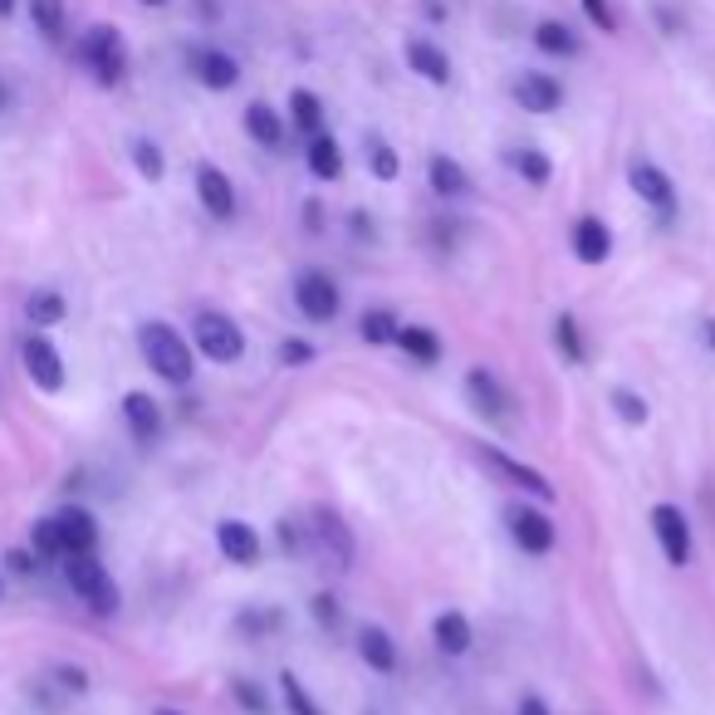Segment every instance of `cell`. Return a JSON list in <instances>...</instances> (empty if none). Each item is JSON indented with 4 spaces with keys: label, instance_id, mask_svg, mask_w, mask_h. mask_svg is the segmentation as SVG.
I'll use <instances>...</instances> for the list:
<instances>
[{
    "label": "cell",
    "instance_id": "1",
    "mask_svg": "<svg viewBox=\"0 0 715 715\" xmlns=\"http://www.w3.org/2000/svg\"><path fill=\"white\" fill-rule=\"evenodd\" d=\"M138 349L147 358V368H153L163 382H172V388H187L192 382V373H196L192 343L182 339L172 324H163V319H147V324L138 329Z\"/></svg>",
    "mask_w": 715,
    "mask_h": 715
},
{
    "label": "cell",
    "instance_id": "2",
    "mask_svg": "<svg viewBox=\"0 0 715 715\" xmlns=\"http://www.w3.org/2000/svg\"><path fill=\"white\" fill-rule=\"evenodd\" d=\"M65 564V584L74 588V598L84 603L89 613H98V618H108V613H118V584H114V574L98 564V554H69V559H59Z\"/></svg>",
    "mask_w": 715,
    "mask_h": 715
},
{
    "label": "cell",
    "instance_id": "3",
    "mask_svg": "<svg viewBox=\"0 0 715 715\" xmlns=\"http://www.w3.org/2000/svg\"><path fill=\"white\" fill-rule=\"evenodd\" d=\"M192 343H196V353L212 358V363H241L245 358L241 324L231 314H221V310H202L192 319Z\"/></svg>",
    "mask_w": 715,
    "mask_h": 715
},
{
    "label": "cell",
    "instance_id": "4",
    "mask_svg": "<svg viewBox=\"0 0 715 715\" xmlns=\"http://www.w3.org/2000/svg\"><path fill=\"white\" fill-rule=\"evenodd\" d=\"M79 55H84V65H89V74L104 84V89L123 84V74H128V49H123V35L114 30V25H94V30L84 35Z\"/></svg>",
    "mask_w": 715,
    "mask_h": 715
},
{
    "label": "cell",
    "instance_id": "5",
    "mask_svg": "<svg viewBox=\"0 0 715 715\" xmlns=\"http://www.w3.org/2000/svg\"><path fill=\"white\" fill-rule=\"evenodd\" d=\"M466 398H471V407L490 427H505V431L515 427V412H510L515 398L505 392V382L490 373V368H471V373H466Z\"/></svg>",
    "mask_w": 715,
    "mask_h": 715
},
{
    "label": "cell",
    "instance_id": "6",
    "mask_svg": "<svg viewBox=\"0 0 715 715\" xmlns=\"http://www.w3.org/2000/svg\"><path fill=\"white\" fill-rule=\"evenodd\" d=\"M294 304H300V314L310 319V324H329V319H339V310H343V294L324 270H304V275L294 280Z\"/></svg>",
    "mask_w": 715,
    "mask_h": 715
},
{
    "label": "cell",
    "instance_id": "7",
    "mask_svg": "<svg viewBox=\"0 0 715 715\" xmlns=\"http://www.w3.org/2000/svg\"><path fill=\"white\" fill-rule=\"evenodd\" d=\"M20 363H25V378H30L40 392L65 388V358H59V349L45 334H25L20 339Z\"/></svg>",
    "mask_w": 715,
    "mask_h": 715
},
{
    "label": "cell",
    "instance_id": "8",
    "mask_svg": "<svg viewBox=\"0 0 715 715\" xmlns=\"http://www.w3.org/2000/svg\"><path fill=\"white\" fill-rule=\"evenodd\" d=\"M652 535H657L667 564H676V569L692 564V520L682 515V505H657L652 510Z\"/></svg>",
    "mask_w": 715,
    "mask_h": 715
},
{
    "label": "cell",
    "instance_id": "9",
    "mask_svg": "<svg viewBox=\"0 0 715 715\" xmlns=\"http://www.w3.org/2000/svg\"><path fill=\"white\" fill-rule=\"evenodd\" d=\"M310 535H314V549L324 564H334V569H349L353 564V529L343 525L334 510H314Z\"/></svg>",
    "mask_w": 715,
    "mask_h": 715
},
{
    "label": "cell",
    "instance_id": "10",
    "mask_svg": "<svg viewBox=\"0 0 715 715\" xmlns=\"http://www.w3.org/2000/svg\"><path fill=\"white\" fill-rule=\"evenodd\" d=\"M510 539L520 545L525 554H549L554 549V539H559V529H554V520L545 510H529V505H515L510 515Z\"/></svg>",
    "mask_w": 715,
    "mask_h": 715
},
{
    "label": "cell",
    "instance_id": "11",
    "mask_svg": "<svg viewBox=\"0 0 715 715\" xmlns=\"http://www.w3.org/2000/svg\"><path fill=\"white\" fill-rule=\"evenodd\" d=\"M55 520V535H59V549L69 554H94L98 549V520L89 510H79V505H65L59 515H49Z\"/></svg>",
    "mask_w": 715,
    "mask_h": 715
},
{
    "label": "cell",
    "instance_id": "12",
    "mask_svg": "<svg viewBox=\"0 0 715 715\" xmlns=\"http://www.w3.org/2000/svg\"><path fill=\"white\" fill-rule=\"evenodd\" d=\"M510 94L525 114H554V108L564 104V84L554 79V74H539V69H525Z\"/></svg>",
    "mask_w": 715,
    "mask_h": 715
},
{
    "label": "cell",
    "instance_id": "13",
    "mask_svg": "<svg viewBox=\"0 0 715 715\" xmlns=\"http://www.w3.org/2000/svg\"><path fill=\"white\" fill-rule=\"evenodd\" d=\"M480 461H486L490 471H500L505 480H515L520 490H529L535 500H554L549 476H545V471H535V466H525V461H515V456H505L500 447H480Z\"/></svg>",
    "mask_w": 715,
    "mask_h": 715
},
{
    "label": "cell",
    "instance_id": "14",
    "mask_svg": "<svg viewBox=\"0 0 715 715\" xmlns=\"http://www.w3.org/2000/svg\"><path fill=\"white\" fill-rule=\"evenodd\" d=\"M627 182H633V192L643 196V202H647L657 216H672V212H676V187H672V177H667V172H662L657 163H633Z\"/></svg>",
    "mask_w": 715,
    "mask_h": 715
},
{
    "label": "cell",
    "instance_id": "15",
    "mask_svg": "<svg viewBox=\"0 0 715 715\" xmlns=\"http://www.w3.org/2000/svg\"><path fill=\"white\" fill-rule=\"evenodd\" d=\"M196 202H202L216 221L236 216V187H231V177L221 167H212V163L196 167Z\"/></svg>",
    "mask_w": 715,
    "mask_h": 715
},
{
    "label": "cell",
    "instance_id": "16",
    "mask_svg": "<svg viewBox=\"0 0 715 715\" xmlns=\"http://www.w3.org/2000/svg\"><path fill=\"white\" fill-rule=\"evenodd\" d=\"M216 549L226 554L231 564H241V569H255V564H261V535H255V525H245V520H221L216 525Z\"/></svg>",
    "mask_w": 715,
    "mask_h": 715
},
{
    "label": "cell",
    "instance_id": "17",
    "mask_svg": "<svg viewBox=\"0 0 715 715\" xmlns=\"http://www.w3.org/2000/svg\"><path fill=\"white\" fill-rule=\"evenodd\" d=\"M192 74L212 94H226V89H236V84H241V65L226 55V49H196V55H192Z\"/></svg>",
    "mask_w": 715,
    "mask_h": 715
},
{
    "label": "cell",
    "instance_id": "18",
    "mask_svg": "<svg viewBox=\"0 0 715 715\" xmlns=\"http://www.w3.org/2000/svg\"><path fill=\"white\" fill-rule=\"evenodd\" d=\"M123 422H128L133 441L153 447V441L163 437V407L147 398V392H128V398H123Z\"/></svg>",
    "mask_w": 715,
    "mask_h": 715
},
{
    "label": "cell",
    "instance_id": "19",
    "mask_svg": "<svg viewBox=\"0 0 715 715\" xmlns=\"http://www.w3.org/2000/svg\"><path fill=\"white\" fill-rule=\"evenodd\" d=\"M574 255L584 265H603L613 255V231L603 226V216H578L574 221Z\"/></svg>",
    "mask_w": 715,
    "mask_h": 715
},
{
    "label": "cell",
    "instance_id": "20",
    "mask_svg": "<svg viewBox=\"0 0 715 715\" xmlns=\"http://www.w3.org/2000/svg\"><path fill=\"white\" fill-rule=\"evenodd\" d=\"M407 69L412 74H422L427 84H437V89H447L451 84V59H447V49H437L431 40H407Z\"/></svg>",
    "mask_w": 715,
    "mask_h": 715
},
{
    "label": "cell",
    "instance_id": "21",
    "mask_svg": "<svg viewBox=\"0 0 715 715\" xmlns=\"http://www.w3.org/2000/svg\"><path fill=\"white\" fill-rule=\"evenodd\" d=\"M427 182H431V192L447 196V202H456V196L471 192V177H466V167L456 163V157H447V153H437V157L427 163Z\"/></svg>",
    "mask_w": 715,
    "mask_h": 715
},
{
    "label": "cell",
    "instance_id": "22",
    "mask_svg": "<svg viewBox=\"0 0 715 715\" xmlns=\"http://www.w3.org/2000/svg\"><path fill=\"white\" fill-rule=\"evenodd\" d=\"M245 133H251L265 153H280V147H285V118H280L270 104H251V108H245Z\"/></svg>",
    "mask_w": 715,
    "mask_h": 715
},
{
    "label": "cell",
    "instance_id": "23",
    "mask_svg": "<svg viewBox=\"0 0 715 715\" xmlns=\"http://www.w3.org/2000/svg\"><path fill=\"white\" fill-rule=\"evenodd\" d=\"M304 163H310V172L319 182H339L343 177V147L334 143V133H314Z\"/></svg>",
    "mask_w": 715,
    "mask_h": 715
},
{
    "label": "cell",
    "instance_id": "24",
    "mask_svg": "<svg viewBox=\"0 0 715 715\" xmlns=\"http://www.w3.org/2000/svg\"><path fill=\"white\" fill-rule=\"evenodd\" d=\"M358 657H363L373 672H382V676L398 672V643H392L382 627H363V633H358Z\"/></svg>",
    "mask_w": 715,
    "mask_h": 715
},
{
    "label": "cell",
    "instance_id": "25",
    "mask_svg": "<svg viewBox=\"0 0 715 715\" xmlns=\"http://www.w3.org/2000/svg\"><path fill=\"white\" fill-rule=\"evenodd\" d=\"M431 637H437V647L447 652V657H461V652H471V618L466 613H441L437 623H431Z\"/></svg>",
    "mask_w": 715,
    "mask_h": 715
},
{
    "label": "cell",
    "instance_id": "26",
    "mask_svg": "<svg viewBox=\"0 0 715 715\" xmlns=\"http://www.w3.org/2000/svg\"><path fill=\"white\" fill-rule=\"evenodd\" d=\"M392 343H398L407 358H417L422 368H431L441 358V339L431 334L427 324H398V339H392Z\"/></svg>",
    "mask_w": 715,
    "mask_h": 715
},
{
    "label": "cell",
    "instance_id": "27",
    "mask_svg": "<svg viewBox=\"0 0 715 715\" xmlns=\"http://www.w3.org/2000/svg\"><path fill=\"white\" fill-rule=\"evenodd\" d=\"M535 45L545 49V55H554V59H574L578 49H584V45H578V35L564 20H539L535 25Z\"/></svg>",
    "mask_w": 715,
    "mask_h": 715
},
{
    "label": "cell",
    "instance_id": "28",
    "mask_svg": "<svg viewBox=\"0 0 715 715\" xmlns=\"http://www.w3.org/2000/svg\"><path fill=\"white\" fill-rule=\"evenodd\" d=\"M65 314H69V304L59 290H35L30 300H25V319H30L35 329H55Z\"/></svg>",
    "mask_w": 715,
    "mask_h": 715
},
{
    "label": "cell",
    "instance_id": "29",
    "mask_svg": "<svg viewBox=\"0 0 715 715\" xmlns=\"http://www.w3.org/2000/svg\"><path fill=\"white\" fill-rule=\"evenodd\" d=\"M290 123L300 133H310V138L314 133H324V104H319L314 89H294L290 94Z\"/></svg>",
    "mask_w": 715,
    "mask_h": 715
},
{
    "label": "cell",
    "instance_id": "30",
    "mask_svg": "<svg viewBox=\"0 0 715 715\" xmlns=\"http://www.w3.org/2000/svg\"><path fill=\"white\" fill-rule=\"evenodd\" d=\"M510 167L520 172L529 187H549V177H554L549 153H539V147H515V153H510Z\"/></svg>",
    "mask_w": 715,
    "mask_h": 715
},
{
    "label": "cell",
    "instance_id": "31",
    "mask_svg": "<svg viewBox=\"0 0 715 715\" xmlns=\"http://www.w3.org/2000/svg\"><path fill=\"white\" fill-rule=\"evenodd\" d=\"M30 20L45 40H65V0H30Z\"/></svg>",
    "mask_w": 715,
    "mask_h": 715
},
{
    "label": "cell",
    "instance_id": "32",
    "mask_svg": "<svg viewBox=\"0 0 715 715\" xmlns=\"http://www.w3.org/2000/svg\"><path fill=\"white\" fill-rule=\"evenodd\" d=\"M554 349L569 358V363H584V358H588L584 334H578V319H574V314H559V319H554Z\"/></svg>",
    "mask_w": 715,
    "mask_h": 715
},
{
    "label": "cell",
    "instance_id": "33",
    "mask_svg": "<svg viewBox=\"0 0 715 715\" xmlns=\"http://www.w3.org/2000/svg\"><path fill=\"white\" fill-rule=\"evenodd\" d=\"M358 334H363V343H392L398 339V314L392 310H368L363 319H358Z\"/></svg>",
    "mask_w": 715,
    "mask_h": 715
},
{
    "label": "cell",
    "instance_id": "34",
    "mask_svg": "<svg viewBox=\"0 0 715 715\" xmlns=\"http://www.w3.org/2000/svg\"><path fill=\"white\" fill-rule=\"evenodd\" d=\"M368 167H373V177L378 182H398V153H392V143H382V138H368Z\"/></svg>",
    "mask_w": 715,
    "mask_h": 715
},
{
    "label": "cell",
    "instance_id": "35",
    "mask_svg": "<svg viewBox=\"0 0 715 715\" xmlns=\"http://www.w3.org/2000/svg\"><path fill=\"white\" fill-rule=\"evenodd\" d=\"M280 696H285V711L290 715H319V706H314V696L304 692V682L294 672H285L280 676Z\"/></svg>",
    "mask_w": 715,
    "mask_h": 715
},
{
    "label": "cell",
    "instance_id": "36",
    "mask_svg": "<svg viewBox=\"0 0 715 715\" xmlns=\"http://www.w3.org/2000/svg\"><path fill=\"white\" fill-rule=\"evenodd\" d=\"M30 549H35V559H40V564L65 559V549H59V535H55V520H35V525H30Z\"/></svg>",
    "mask_w": 715,
    "mask_h": 715
},
{
    "label": "cell",
    "instance_id": "37",
    "mask_svg": "<svg viewBox=\"0 0 715 715\" xmlns=\"http://www.w3.org/2000/svg\"><path fill=\"white\" fill-rule=\"evenodd\" d=\"M241 633H251V637H270V633H280L285 627V613L280 608H251V613H241Z\"/></svg>",
    "mask_w": 715,
    "mask_h": 715
},
{
    "label": "cell",
    "instance_id": "38",
    "mask_svg": "<svg viewBox=\"0 0 715 715\" xmlns=\"http://www.w3.org/2000/svg\"><path fill=\"white\" fill-rule=\"evenodd\" d=\"M133 163H138V172H143L147 182H163V172H167L163 147H157L153 138H138V143H133Z\"/></svg>",
    "mask_w": 715,
    "mask_h": 715
},
{
    "label": "cell",
    "instance_id": "39",
    "mask_svg": "<svg viewBox=\"0 0 715 715\" xmlns=\"http://www.w3.org/2000/svg\"><path fill=\"white\" fill-rule=\"evenodd\" d=\"M613 407H618V417H623L627 427H643L647 417H652L647 398H643V392H633V388H618V392H613Z\"/></svg>",
    "mask_w": 715,
    "mask_h": 715
},
{
    "label": "cell",
    "instance_id": "40",
    "mask_svg": "<svg viewBox=\"0 0 715 715\" xmlns=\"http://www.w3.org/2000/svg\"><path fill=\"white\" fill-rule=\"evenodd\" d=\"M231 696H236L251 715H270V696H265L255 682H245V676H236V682H231Z\"/></svg>",
    "mask_w": 715,
    "mask_h": 715
},
{
    "label": "cell",
    "instance_id": "41",
    "mask_svg": "<svg viewBox=\"0 0 715 715\" xmlns=\"http://www.w3.org/2000/svg\"><path fill=\"white\" fill-rule=\"evenodd\" d=\"M584 6L588 25H598L603 35H618V16H613V0H578Z\"/></svg>",
    "mask_w": 715,
    "mask_h": 715
},
{
    "label": "cell",
    "instance_id": "42",
    "mask_svg": "<svg viewBox=\"0 0 715 715\" xmlns=\"http://www.w3.org/2000/svg\"><path fill=\"white\" fill-rule=\"evenodd\" d=\"M314 618H319V627H339L343 623L339 598L334 594H314Z\"/></svg>",
    "mask_w": 715,
    "mask_h": 715
},
{
    "label": "cell",
    "instance_id": "43",
    "mask_svg": "<svg viewBox=\"0 0 715 715\" xmlns=\"http://www.w3.org/2000/svg\"><path fill=\"white\" fill-rule=\"evenodd\" d=\"M314 358V343H304V339H285L280 343V363L285 368H300V363H310Z\"/></svg>",
    "mask_w": 715,
    "mask_h": 715
},
{
    "label": "cell",
    "instance_id": "44",
    "mask_svg": "<svg viewBox=\"0 0 715 715\" xmlns=\"http://www.w3.org/2000/svg\"><path fill=\"white\" fill-rule=\"evenodd\" d=\"M6 564H10V574H20V578H30L35 569H40V559H35V549L25 554V549H10L6 554Z\"/></svg>",
    "mask_w": 715,
    "mask_h": 715
},
{
    "label": "cell",
    "instance_id": "45",
    "mask_svg": "<svg viewBox=\"0 0 715 715\" xmlns=\"http://www.w3.org/2000/svg\"><path fill=\"white\" fill-rule=\"evenodd\" d=\"M55 676L69 686V692H89V672H84V667H59Z\"/></svg>",
    "mask_w": 715,
    "mask_h": 715
},
{
    "label": "cell",
    "instance_id": "46",
    "mask_svg": "<svg viewBox=\"0 0 715 715\" xmlns=\"http://www.w3.org/2000/svg\"><path fill=\"white\" fill-rule=\"evenodd\" d=\"M520 715H549V706H545L539 696H525V701H520Z\"/></svg>",
    "mask_w": 715,
    "mask_h": 715
},
{
    "label": "cell",
    "instance_id": "47",
    "mask_svg": "<svg viewBox=\"0 0 715 715\" xmlns=\"http://www.w3.org/2000/svg\"><path fill=\"white\" fill-rule=\"evenodd\" d=\"M701 329H706V343L715 349V319H706V324H701Z\"/></svg>",
    "mask_w": 715,
    "mask_h": 715
},
{
    "label": "cell",
    "instance_id": "48",
    "mask_svg": "<svg viewBox=\"0 0 715 715\" xmlns=\"http://www.w3.org/2000/svg\"><path fill=\"white\" fill-rule=\"evenodd\" d=\"M10 10H16V0H0V16H10Z\"/></svg>",
    "mask_w": 715,
    "mask_h": 715
},
{
    "label": "cell",
    "instance_id": "49",
    "mask_svg": "<svg viewBox=\"0 0 715 715\" xmlns=\"http://www.w3.org/2000/svg\"><path fill=\"white\" fill-rule=\"evenodd\" d=\"M153 715H182V711H172V706H163V711H153Z\"/></svg>",
    "mask_w": 715,
    "mask_h": 715
},
{
    "label": "cell",
    "instance_id": "50",
    "mask_svg": "<svg viewBox=\"0 0 715 715\" xmlns=\"http://www.w3.org/2000/svg\"><path fill=\"white\" fill-rule=\"evenodd\" d=\"M143 6H167V0H143Z\"/></svg>",
    "mask_w": 715,
    "mask_h": 715
},
{
    "label": "cell",
    "instance_id": "51",
    "mask_svg": "<svg viewBox=\"0 0 715 715\" xmlns=\"http://www.w3.org/2000/svg\"><path fill=\"white\" fill-rule=\"evenodd\" d=\"M0 104H6V89H0Z\"/></svg>",
    "mask_w": 715,
    "mask_h": 715
},
{
    "label": "cell",
    "instance_id": "52",
    "mask_svg": "<svg viewBox=\"0 0 715 715\" xmlns=\"http://www.w3.org/2000/svg\"><path fill=\"white\" fill-rule=\"evenodd\" d=\"M0 594H6V584H0Z\"/></svg>",
    "mask_w": 715,
    "mask_h": 715
}]
</instances>
